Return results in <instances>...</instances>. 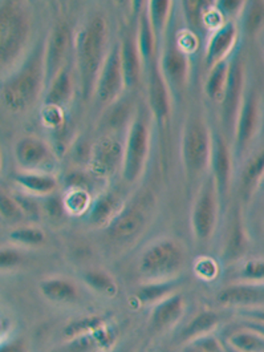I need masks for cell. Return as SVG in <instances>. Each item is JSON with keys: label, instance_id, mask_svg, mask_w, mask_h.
Here are the masks:
<instances>
[{"label": "cell", "instance_id": "obj_1", "mask_svg": "<svg viewBox=\"0 0 264 352\" xmlns=\"http://www.w3.org/2000/svg\"><path fill=\"white\" fill-rule=\"evenodd\" d=\"M45 85V44H40L24 60L12 76L1 87V104L12 112L21 113L38 100Z\"/></svg>", "mask_w": 264, "mask_h": 352}, {"label": "cell", "instance_id": "obj_2", "mask_svg": "<svg viewBox=\"0 0 264 352\" xmlns=\"http://www.w3.org/2000/svg\"><path fill=\"white\" fill-rule=\"evenodd\" d=\"M107 43L108 21L102 15H95L82 27L76 41L80 85L85 98L95 92L100 71L108 55Z\"/></svg>", "mask_w": 264, "mask_h": 352}, {"label": "cell", "instance_id": "obj_3", "mask_svg": "<svg viewBox=\"0 0 264 352\" xmlns=\"http://www.w3.org/2000/svg\"><path fill=\"white\" fill-rule=\"evenodd\" d=\"M32 35V18L28 6L21 1L0 4V64L10 69L24 55Z\"/></svg>", "mask_w": 264, "mask_h": 352}, {"label": "cell", "instance_id": "obj_4", "mask_svg": "<svg viewBox=\"0 0 264 352\" xmlns=\"http://www.w3.org/2000/svg\"><path fill=\"white\" fill-rule=\"evenodd\" d=\"M186 262L184 246L173 238L151 242L140 255L138 272L145 282H160L178 278Z\"/></svg>", "mask_w": 264, "mask_h": 352}, {"label": "cell", "instance_id": "obj_5", "mask_svg": "<svg viewBox=\"0 0 264 352\" xmlns=\"http://www.w3.org/2000/svg\"><path fill=\"white\" fill-rule=\"evenodd\" d=\"M219 212H222L221 201L214 177L210 173L199 186L190 215L191 232L198 243L206 245L212 239L218 226Z\"/></svg>", "mask_w": 264, "mask_h": 352}, {"label": "cell", "instance_id": "obj_6", "mask_svg": "<svg viewBox=\"0 0 264 352\" xmlns=\"http://www.w3.org/2000/svg\"><path fill=\"white\" fill-rule=\"evenodd\" d=\"M212 135L204 120H190L182 138V158L190 176L202 175L211 164Z\"/></svg>", "mask_w": 264, "mask_h": 352}, {"label": "cell", "instance_id": "obj_7", "mask_svg": "<svg viewBox=\"0 0 264 352\" xmlns=\"http://www.w3.org/2000/svg\"><path fill=\"white\" fill-rule=\"evenodd\" d=\"M151 149V132L146 121L142 118L133 120L126 141L124 144L122 156V177L128 184L138 181L146 166Z\"/></svg>", "mask_w": 264, "mask_h": 352}, {"label": "cell", "instance_id": "obj_8", "mask_svg": "<svg viewBox=\"0 0 264 352\" xmlns=\"http://www.w3.org/2000/svg\"><path fill=\"white\" fill-rule=\"evenodd\" d=\"M262 125V101L258 91L251 87L245 89L242 108L239 111L235 133L232 138V155L235 158L245 156L258 136Z\"/></svg>", "mask_w": 264, "mask_h": 352}, {"label": "cell", "instance_id": "obj_9", "mask_svg": "<svg viewBox=\"0 0 264 352\" xmlns=\"http://www.w3.org/2000/svg\"><path fill=\"white\" fill-rule=\"evenodd\" d=\"M245 92V68L239 54H235L230 59V71H228L226 89H225L223 98L221 101L222 125L227 135H230L232 138L235 133L238 115L242 108Z\"/></svg>", "mask_w": 264, "mask_h": 352}, {"label": "cell", "instance_id": "obj_10", "mask_svg": "<svg viewBox=\"0 0 264 352\" xmlns=\"http://www.w3.org/2000/svg\"><path fill=\"white\" fill-rule=\"evenodd\" d=\"M125 88V80L121 63V44L114 43L107 55L96 84V96L101 104L112 105Z\"/></svg>", "mask_w": 264, "mask_h": 352}, {"label": "cell", "instance_id": "obj_11", "mask_svg": "<svg viewBox=\"0 0 264 352\" xmlns=\"http://www.w3.org/2000/svg\"><path fill=\"white\" fill-rule=\"evenodd\" d=\"M232 151L226 142V138L221 133H212V153H211V175L214 177L218 197L222 210L226 205L232 175Z\"/></svg>", "mask_w": 264, "mask_h": 352}, {"label": "cell", "instance_id": "obj_12", "mask_svg": "<svg viewBox=\"0 0 264 352\" xmlns=\"http://www.w3.org/2000/svg\"><path fill=\"white\" fill-rule=\"evenodd\" d=\"M219 306L227 309H252L264 306V283L238 282L225 286L217 294Z\"/></svg>", "mask_w": 264, "mask_h": 352}, {"label": "cell", "instance_id": "obj_13", "mask_svg": "<svg viewBox=\"0 0 264 352\" xmlns=\"http://www.w3.org/2000/svg\"><path fill=\"white\" fill-rule=\"evenodd\" d=\"M71 44V28L67 21L55 24L51 35L45 43V87L65 65L67 54Z\"/></svg>", "mask_w": 264, "mask_h": 352}, {"label": "cell", "instance_id": "obj_14", "mask_svg": "<svg viewBox=\"0 0 264 352\" xmlns=\"http://www.w3.org/2000/svg\"><path fill=\"white\" fill-rule=\"evenodd\" d=\"M148 69V101L153 116L161 124L169 118L171 109V91L161 71L160 61L154 60Z\"/></svg>", "mask_w": 264, "mask_h": 352}, {"label": "cell", "instance_id": "obj_15", "mask_svg": "<svg viewBox=\"0 0 264 352\" xmlns=\"http://www.w3.org/2000/svg\"><path fill=\"white\" fill-rule=\"evenodd\" d=\"M160 65L170 91L179 92L189 76V54L174 41L165 48Z\"/></svg>", "mask_w": 264, "mask_h": 352}, {"label": "cell", "instance_id": "obj_16", "mask_svg": "<svg viewBox=\"0 0 264 352\" xmlns=\"http://www.w3.org/2000/svg\"><path fill=\"white\" fill-rule=\"evenodd\" d=\"M15 161L23 172H40L52 160V152L45 141L34 136L20 138L14 151Z\"/></svg>", "mask_w": 264, "mask_h": 352}, {"label": "cell", "instance_id": "obj_17", "mask_svg": "<svg viewBox=\"0 0 264 352\" xmlns=\"http://www.w3.org/2000/svg\"><path fill=\"white\" fill-rule=\"evenodd\" d=\"M186 313V299L181 293L171 294L164 300L158 302L151 309V330L162 333L173 329Z\"/></svg>", "mask_w": 264, "mask_h": 352}, {"label": "cell", "instance_id": "obj_18", "mask_svg": "<svg viewBox=\"0 0 264 352\" xmlns=\"http://www.w3.org/2000/svg\"><path fill=\"white\" fill-rule=\"evenodd\" d=\"M117 342V330L111 323L68 342H63L57 352H109Z\"/></svg>", "mask_w": 264, "mask_h": 352}, {"label": "cell", "instance_id": "obj_19", "mask_svg": "<svg viewBox=\"0 0 264 352\" xmlns=\"http://www.w3.org/2000/svg\"><path fill=\"white\" fill-rule=\"evenodd\" d=\"M238 40V27L234 21H226L221 24L215 31L211 34L206 47L205 63L210 68L218 64L222 60L230 58L235 44Z\"/></svg>", "mask_w": 264, "mask_h": 352}, {"label": "cell", "instance_id": "obj_20", "mask_svg": "<svg viewBox=\"0 0 264 352\" xmlns=\"http://www.w3.org/2000/svg\"><path fill=\"white\" fill-rule=\"evenodd\" d=\"M146 214L134 206H125L107 228L109 236L117 242H129L146 228Z\"/></svg>", "mask_w": 264, "mask_h": 352}, {"label": "cell", "instance_id": "obj_21", "mask_svg": "<svg viewBox=\"0 0 264 352\" xmlns=\"http://www.w3.org/2000/svg\"><path fill=\"white\" fill-rule=\"evenodd\" d=\"M124 146L113 135L100 138L94 149V166L98 175L112 173L118 164L122 165Z\"/></svg>", "mask_w": 264, "mask_h": 352}, {"label": "cell", "instance_id": "obj_22", "mask_svg": "<svg viewBox=\"0 0 264 352\" xmlns=\"http://www.w3.org/2000/svg\"><path fill=\"white\" fill-rule=\"evenodd\" d=\"M121 63L125 88L132 89L138 84L142 68L145 67L135 36L126 35L121 41Z\"/></svg>", "mask_w": 264, "mask_h": 352}, {"label": "cell", "instance_id": "obj_23", "mask_svg": "<svg viewBox=\"0 0 264 352\" xmlns=\"http://www.w3.org/2000/svg\"><path fill=\"white\" fill-rule=\"evenodd\" d=\"M38 292L44 299L55 305H69L78 299V289L71 279L63 276L45 278L38 283Z\"/></svg>", "mask_w": 264, "mask_h": 352}, {"label": "cell", "instance_id": "obj_24", "mask_svg": "<svg viewBox=\"0 0 264 352\" xmlns=\"http://www.w3.org/2000/svg\"><path fill=\"white\" fill-rule=\"evenodd\" d=\"M122 202L112 192L104 193L92 204L88 212V221L95 228H108L122 210Z\"/></svg>", "mask_w": 264, "mask_h": 352}, {"label": "cell", "instance_id": "obj_25", "mask_svg": "<svg viewBox=\"0 0 264 352\" xmlns=\"http://www.w3.org/2000/svg\"><path fill=\"white\" fill-rule=\"evenodd\" d=\"M219 323L221 318L218 314L211 310H202L185 324V327L179 333V342L184 346L194 339L214 333Z\"/></svg>", "mask_w": 264, "mask_h": 352}, {"label": "cell", "instance_id": "obj_26", "mask_svg": "<svg viewBox=\"0 0 264 352\" xmlns=\"http://www.w3.org/2000/svg\"><path fill=\"white\" fill-rule=\"evenodd\" d=\"M15 181L28 196H51L57 188V179L52 175L41 172H21Z\"/></svg>", "mask_w": 264, "mask_h": 352}, {"label": "cell", "instance_id": "obj_27", "mask_svg": "<svg viewBox=\"0 0 264 352\" xmlns=\"http://www.w3.org/2000/svg\"><path fill=\"white\" fill-rule=\"evenodd\" d=\"M47 87L48 89L44 98V105H55L63 108V105L69 101L74 94V78L71 68L64 65Z\"/></svg>", "mask_w": 264, "mask_h": 352}, {"label": "cell", "instance_id": "obj_28", "mask_svg": "<svg viewBox=\"0 0 264 352\" xmlns=\"http://www.w3.org/2000/svg\"><path fill=\"white\" fill-rule=\"evenodd\" d=\"M226 346L232 352H264V335L241 324L228 333Z\"/></svg>", "mask_w": 264, "mask_h": 352}, {"label": "cell", "instance_id": "obj_29", "mask_svg": "<svg viewBox=\"0 0 264 352\" xmlns=\"http://www.w3.org/2000/svg\"><path fill=\"white\" fill-rule=\"evenodd\" d=\"M179 286V279L174 278L169 280H160V282H145L135 290V299L141 305L154 306L158 302L164 300L171 294L177 293L175 289Z\"/></svg>", "mask_w": 264, "mask_h": 352}, {"label": "cell", "instance_id": "obj_30", "mask_svg": "<svg viewBox=\"0 0 264 352\" xmlns=\"http://www.w3.org/2000/svg\"><path fill=\"white\" fill-rule=\"evenodd\" d=\"M264 178V151L251 157L241 173V190L245 201L251 199Z\"/></svg>", "mask_w": 264, "mask_h": 352}, {"label": "cell", "instance_id": "obj_31", "mask_svg": "<svg viewBox=\"0 0 264 352\" xmlns=\"http://www.w3.org/2000/svg\"><path fill=\"white\" fill-rule=\"evenodd\" d=\"M137 44L141 52V56L144 60V65L146 68L151 67V63L154 61V50H155V34L151 25V18H149V11L148 6H144V10L141 11L140 15V21H138V31H137Z\"/></svg>", "mask_w": 264, "mask_h": 352}, {"label": "cell", "instance_id": "obj_32", "mask_svg": "<svg viewBox=\"0 0 264 352\" xmlns=\"http://www.w3.org/2000/svg\"><path fill=\"white\" fill-rule=\"evenodd\" d=\"M108 323H109V320L104 315L94 314V315L78 316L76 319H72L71 322H68L63 327L61 338H63L64 342H68V340H72V339L78 338V336L95 333L98 329L104 327Z\"/></svg>", "mask_w": 264, "mask_h": 352}, {"label": "cell", "instance_id": "obj_33", "mask_svg": "<svg viewBox=\"0 0 264 352\" xmlns=\"http://www.w3.org/2000/svg\"><path fill=\"white\" fill-rule=\"evenodd\" d=\"M245 234L243 222H242L241 212L236 210L231 218L230 229H228L226 236V243H225V249H223V258L226 261H234L238 256H241L245 252Z\"/></svg>", "mask_w": 264, "mask_h": 352}, {"label": "cell", "instance_id": "obj_34", "mask_svg": "<svg viewBox=\"0 0 264 352\" xmlns=\"http://www.w3.org/2000/svg\"><path fill=\"white\" fill-rule=\"evenodd\" d=\"M82 280L87 287L105 298H114L120 292L113 275L101 269H91L85 272L82 274Z\"/></svg>", "mask_w": 264, "mask_h": 352}, {"label": "cell", "instance_id": "obj_35", "mask_svg": "<svg viewBox=\"0 0 264 352\" xmlns=\"http://www.w3.org/2000/svg\"><path fill=\"white\" fill-rule=\"evenodd\" d=\"M230 59L222 60L210 68L208 81L205 85V92L208 98L212 101H222L225 89H226L228 71H230Z\"/></svg>", "mask_w": 264, "mask_h": 352}, {"label": "cell", "instance_id": "obj_36", "mask_svg": "<svg viewBox=\"0 0 264 352\" xmlns=\"http://www.w3.org/2000/svg\"><path fill=\"white\" fill-rule=\"evenodd\" d=\"M148 11H149V18H151V25L155 34L157 43L162 39V35L166 30V25L169 23L170 10L173 8L171 1H161V0H154V1H148Z\"/></svg>", "mask_w": 264, "mask_h": 352}, {"label": "cell", "instance_id": "obj_37", "mask_svg": "<svg viewBox=\"0 0 264 352\" xmlns=\"http://www.w3.org/2000/svg\"><path fill=\"white\" fill-rule=\"evenodd\" d=\"M8 239L15 246H27V248H38L44 245L47 236L44 230H41L38 226H27L21 225L15 229H12L8 233Z\"/></svg>", "mask_w": 264, "mask_h": 352}, {"label": "cell", "instance_id": "obj_38", "mask_svg": "<svg viewBox=\"0 0 264 352\" xmlns=\"http://www.w3.org/2000/svg\"><path fill=\"white\" fill-rule=\"evenodd\" d=\"M264 24L263 1L245 3L242 12V27L245 35L254 36Z\"/></svg>", "mask_w": 264, "mask_h": 352}, {"label": "cell", "instance_id": "obj_39", "mask_svg": "<svg viewBox=\"0 0 264 352\" xmlns=\"http://www.w3.org/2000/svg\"><path fill=\"white\" fill-rule=\"evenodd\" d=\"M64 209L71 215L88 214L92 201L85 189H72L64 199Z\"/></svg>", "mask_w": 264, "mask_h": 352}, {"label": "cell", "instance_id": "obj_40", "mask_svg": "<svg viewBox=\"0 0 264 352\" xmlns=\"http://www.w3.org/2000/svg\"><path fill=\"white\" fill-rule=\"evenodd\" d=\"M179 352H228V349L215 333H210L184 344Z\"/></svg>", "mask_w": 264, "mask_h": 352}, {"label": "cell", "instance_id": "obj_41", "mask_svg": "<svg viewBox=\"0 0 264 352\" xmlns=\"http://www.w3.org/2000/svg\"><path fill=\"white\" fill-rule=\"evenodd\" d=\"M0 213L3 219L10 222H21L27 218L16 197L11 196L7 192H3L0 196Z\"/></svg>", "mask_w": 264, "mask_h": 352}, {"label": "cell", "instance_id": "obj_42", "mask_svg": "<svg viewBox=\"0 0 264 352\" xmlns=\"http://www.w3.org/2000/svg\"><path fill=\"white\" fill-rule=\"evenodd\" d=\"M182 6H184L186 20L194 30H198L199 27H202L205 24V18H206L208 7H210L208 3H205V1H184Z\"/></svg>", "mask_w": 264, "mask_h": 352}, {"label": "cell", "instance_id": "obj_43", "mask_svg": "<svg viewBox=\"0 0 264 352\" xmlns=\"http://www.w3.org/2000/svg\"><path fill=\"white\" fill-rule=\"evenodd\" d=\"M239 276L242 282L264 283V258L245 261L239 269Z\"/></svg>", "mask_w": 264, "mask_h": 352}, {"label": "cell", "instance_id": "obj_44", "mask_svg": "<svg viewBox=\"0 0 264 352\" xmlns=\"http://www.w3.org/2000/svg\"><path fill=\"white\" fill-rule=\"evenodd\" d=\"M195 274L204 280H214L219 274V266L215 259L210 256H201L195 262Z\"/></svg>", "mask_w": 264, "mask_h": 352}, {"label": "cell", "instance_id": "obj_45", "mask_svg": "<svg viewBox=\"0 0 264 352\" xmlns=\"http://www.w3.org/2000/svg\"><path fill=\"white\" fill-rule=\"evenodd\" d=\"M41 118L45 126H50L51 129H55V131L64 125V113L60 107L44 105Z\"/></svg>", "mask_w": 264, "mask_h": 352}, {"label": "cell", "instance_id": "obj_46", "mask_svg": "<svg viewBox=\"0 0 264 352\" xmlns=\"http://www.w3.org/2000/svg\"><path fill=\"white\" fill-rule=\"evenodd\" d=\"M21 263V254L16 248H3L0 252V267L1 270H12Z\"/></svg>", "mask_w": 264, "mask_h": 352}, {"label": "cell", "instance_id": "obj_47", "mask_svg": "<svg viewBox=\"0 0 264 352\" xmlns=\"http://www.w3.org/2000/svg\"><path fill=\"white\" fill-rule=\"evenodd\" d=\"M0 352H28V346L24 339H3Z\"/></svg>", "mask_w": 264, "mask_h": 352}, {"label": "cell", "instance_id": "obj_48", "mask_svg": "<svg viewBox=\"0 0 264 352\" xmlns=\"http://www.w3.org/2000/svg\"><path fill=\"white\" fill-rule=\"evenodd\" d=\"M245 6V1H222L218 4V10L221 11V14H227V16H232L236 14H242Z\"/></svg>", "mask_w": 264, "mask_h": 352}, {"label": "cell", "instance_id": "obj_49", "mask_svg": "<svg viewBox=\"0 0 264 352\" xmlns=\"http://www.w3.org/2000/svg\"><path fill=\"white\" fill-rule=\"evenodd\" d=\"M238 313H239V316H242L245 320H252V322L264 324V306L252 307V309H242V310H238Z\"/></svg>", "mask_w": 264, "mask_h": 352}]
</instances>
